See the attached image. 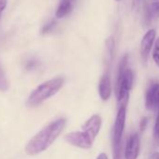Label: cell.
<instances>
[{"instance_id": "cell-19", "label": "cell", "mask_w": 159, "mask_h": 159, "mask_svg": "<svg viewBox=\"0 0 159 159\" xmlns=\"http://www.w3.org/2000/svg\"><path fill=\"white\" fill-rule=\"evenodd\" d=\"M142 0H132V10L134 12H138L141 8Z\"/></svg>"}, {"instance_id": "cell-23", "label": "cell", "mask_w": 159, "mask_h": 159, "mask_svg": "<svg viewBox=\"0 0 159 159\" xmlns=\"http://www.w3.org/2000/svg\"><path fill=\"white\" fill-rule=\"evenodd\" d=\"M97 159H108V156H107L106 153L102 152V153H100V154L97 157Z\"/></svg>"}, {"instance_id": "cell-3", "label": "cell", "mask_w": 159, "mask_h": 159, "mask_svg": "<svg viewBox=\"0 0 159 159\" xmlns=\"http://www.w3.org/2000/svg\"><path fill=\"white\" fill-rule=\"evenodd\" d=\"M64 84L65 79L63 77H55L44 82L32 91L27 98L26 105L28 107H37L40 105L45 100L57 94L58 91L63 87Z\"/></svg>"}, {"instance_id": "cell-12", "label": "cell", "mask_w": 159, "mask_h": 159, "mask_svg": "<svg viewBox=\"0 0 159 159\" xmlns=\"http://www.w3.org/2000/svg\"><path fill=\"white\" fill-rule=\"evenodd\" d=\"M73 2H74V0H61L55 12L56 18L61 19L68 15L72 11Z\"/></svg>"}, {"instance_id": "cell-13", "label": "cell", "mask_w": 159, "mask_h": 159, "mask_svg": "<svg viewBox=\"0 0 159 159\" xmlns=\"http://www.w3.org/2000/svg\"><path fill=\"white\" fill-rule=\"evenodd\" d=\"M159 18V2H152L147 11V21H154Z\"/></svg>"}, {"instance_id": "cell-15", "label": "cell", "mask_w": 159, "mask_h": 159, "mask_svg": "<svg viewBox=\"0 0 159 159\" xmlns=\"http://www.w3.org/2000/svg\"><path fill=\"white\" fill-rule=\"evenodd\" d=\"M152 59L157 66H159V38L156 39L153 52H152Z\"/></svg>"}, {"instance_id": "cell-14", "label": "cell", "mask_w": 159, "mask_h": 159, "mask_svg": "<svg viewBox=\"0 0 159 159\" xmlns=\"http://www.w3.org/2000/svg\"><path fill=\"white\" fill-rule=\"evenodd\" d=\"M10 88V83L8 81V78L6 76V73L0 65V92H7Z\"/></svg>"}, {"instance_id": "cell-2", "label": "cell", "mask_w": 159, "mask_h": 159, "mask_svg": "<svg viewBox=\"0 0 159 159\" xmlns=\"http://www.w3.org/2000/svg\"><path fill=\"white\" fill-rule=\"evenodd\" d=\"M127 63L128 55L125 54L119 64L117 81L115 85V94L119 108L126 107L129 98V91L131 90L134 82V73L132 69L127 66Z\"/></svg>"}, {"instance_id": "cell-24", "label": "cell", "mask_w": 159, "mask_h": 159, "mask_svg": "<svg viewBox=\"0 0 159 159\" xmlns=\"http://www.w3.org/2000/svg\"><path fill=\"white\" fill-rule=\"evenodd\" d=\"M116 1H121V0H116Z\"/></svg>"}, {"instance_id": "cell-16", "label": "cell", "mask_w": 159, "mask_h": 159, "mask_svg": "<svg viewBox=\"0 0 159 159\" xmlns=\"http://www.w3.org/2000/svg\"><path fill=\"white\" fill-rule=\"evenodd\" d=\"M157 116L155 119L154 123V127H153V139L157 144H159V110L157 111Z\"/></svg>"}, {"instance_id": "cell-9", "label": "cell", "mask_w": 159, "mask_h": 159, "mask_svg": "<svg viewBox=\"0 0 159 159\" xmlns=\"http://www.w3.org/2000/svg\"><path fill=\"white\" fill-rule=\"evenodd\" d=\"M156 32L154 29H149L145 35L143 36L141 42H140V54L144 63L147 62L151 50L152 48L154 39H155Z\"/></svg>"}, {"instance_id": "cell-7", "label": "cell", "mask_w": 159, "mask_h": 159, "mask_svg": "<svg viewBox=\"0 0 159 159\" xmlns=\"http://www.w3.org/2000/svg\"><path fill=\"white\" fill-rule=\"evenodd\" d=\"M140 149V136L139 133H133L129 136L125 150V159H137Z\"/></svg>"}, {"instance_id": "cell-8", "label": "cell", "mask_w": 159, "mask_h": 159, "mask_svg": "<svg viewBox=\"0 0 159 159\" xmlns=\"http://www.w3.org/2000/svg\"><path fill=\"white\" fill-rule=\"evenodd\" d=\"M101 125H102V119H101L100 115L94 114L83 125V131L85 132L94 140L97 138V136L98 135Z\"/></svg>"}, {"instance_id": "cell-21", "label": "cell", "mask_w": 159, "mask_h": 159, "mask_svg": "<svg viewBox=\"0 0 159 159\" xmlns=\"http://www.w3.org/2000/svg\"><path fill=\"white\" fill-rule=\"evenodd\" d=\"M147 124H148V119L145 117V118H143V119L141 120V122H140V130H141V131H143V130L146 128Z\"/></svg>"}, {"instance_id": "cell-1", "label": "cell", "mask_w": 159, "mask_h": 159, "mask_svg": "<svg viewBox=\"0 0 159 159\" xmlns=\"http://www.w3.org/2000/svg\"><path fill=\"white\" fill-rule=\"evenodd\" d=\"M66 125V119L59 118L38 132L26 144L25 152L28 155H37L46 151L59 137Z\"/></svg>"}, {"instance_id": "cell-18", "label": "cell", "mask_w": 159, "mask_h": 159, "mask_svg": "<svg viewBox=\"0 0 159 159\" xmlns=\"http://www.w3.org/2000/svg\"><path fill=\"white\" fill-rule=\"evenodd\" d=\"M39 65V62L35 59H32V60H29L27 61L26 65H25V68L28 69V70H32V69H35Z\"/></svg>"}, {"instance_id": "cell-17", "label": "cell", "mask_w": 159, "mask_h": 159, "mask_svg": "<svg viewBox=\"0 0 159 159\" xmlns=\"http://www.w3.org/2000/svg\"><path fill=\"white\" fill-rule=\"evenodd\" d=\"M55 25H56V22H55V21H51V22H49L46 25L43 26V28H42V30H41V33H42V34H48V33H50L51 31L53 30V28L55 27Z\"/></svg>"}, {"instance_id": "cell-10", "label": "cell", "mask_w": 159, "mask_h": 159, "mask_svg": "<svg viewBox=\"0 0 159 159\" xmlns=\"http://www.w3.org/2000/svg\"><path fill=\"white\" fill-rule=\"evenodd\" d=\"M112 88H111V81L110 72H105V74L101 77L98 84V94L102 100H108L111 96Z\"/></svg>"}, {"instance_id": "cell-20", "label": "cell", "mask_w": 159, "mask_h": 159, "mask_svg": "<svg viewBox=\"0 0 159 159\" xmlns=\"http://www.w3.org/2000/svg\"><path fill=\"white\" fill-rule=\"evenodd\" d=\"M7 7V0H0V20H1L3 11Z\"/></svg>"}, {"instance_id": "cell-22", "label": "cell", "mask_w": 159, "mask_h": 159, "mask_svg": "<svg viewBox=\"0 0 159 159\" xmlns=\"http://www.w3.org/2000/svg\"><path fill=\"white\" fill-rule=\"evenodd\" d=\"M150 159H159V152H153L150 156Z\"/></svg>"}, {"instance_id": "cell-11", "label": "cell", "mask_w": 159, "mask_h": 159, "mask_svg": "<svg viewBox=\"0 0 159 159\" xmlns=\"http://www.w3.org/2000/svg\"><path fill=\"white\" fill-rule=\"evenodd\" d=\"M105 46H106V54H105V60H106V72L111 71V63L113 60V55H114V48H115V43L114 39L112 37H110L106 39L105 41Z\"/></svg>"}, {"instance_id": "cell-5", "label": "cell", "mask_w": 159, "mask_h": 159, "mask_svg": "<svg viewBox=\"0 0 159 159\" xmlns=\"http://www.w3.org/2000/svg\"><path fill=\"white\" fill-rule=\"evenodd\" d=\"M65 140L72 146L81 149H90L93 144V139L84 131H74L65 136Z\"/></svg>"}, {"instance_id": "cell-4", "label": "cell", "mask_w": 159, "mask_h": 159, "mask_svg": "<svg viewBox=\"0 0 159 159\" xmlns=\"http://www.w3.org/2000/svg\"><path fill=\"white\" fill-rule=\"evenodd\" d=\"M126 118V107H121L118 110L116 119L112 129V150L113 159H123L122 141Z\"/></svg>"}, {"instance_id": "cell-6", "label": "cell", "mask_w": 159, "mask_h": 159, "mask_svg": "<svg viewBox=\"0 0 159 159\" xmlns=\"http://www.w3.org/2000/svg\"><path fill=\"white\" fill-rule=\"evenodd\" d=\"M145 107L150 111H158L159 110V83L152 82L146 90Z\"/></svg>"}]
</instances>
